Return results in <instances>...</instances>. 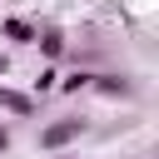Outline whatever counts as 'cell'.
<instances>
[{"instance_id": "1", "label": "cell", "mask_w": 159, "mask_h": 159, "mask_svg": "<svg viewBox=\"0 0 159 159\" xmlns=\"http://www.w3.org/2000/svg\"><path fill=\"white\" fill-rule=\"evenodd\" d=\"M84 129H89V119H80V114H65V119H50V124L40 129V139H35V144H40L45 154H60V149H65V144H75Z\"/></svg>"}, {"instance_id": "2", "label": "cell", "mask_w": 159, "mask_h": 159, "mask_svg": "<svg viewBox=\"0 0 159 159\" xmlns=\"http://www.w3.org/2000/svg\"><path fill=\"white\" fill-rule=\"evenodd\" d=\"M0 109H5V114H15V119H30L40 104H35V94H25V89H15V84H5V80H0Z\"/></svg>"}, {"instance_id": "3", "label": "cell", "mask_w": 159, "mask_h": 159, "mask_svg": "<svg viewBox=\"0 0 159 159\" xmlns=\"http://www.w3.org/2000/svg\"><path fill=\"white\" fill-rule=\"evenodd\" d=\"M89 89H99L104 99H134V80L124 75H89Z\"/></svg>"}, {"instance_id": "4", "label": "cell", "mask_w": 159, "mask_h": 159, "mask_svg": "<svg viewBox=\"0 0 159 159\" xmlns=\"http://www.w3.org/2000/svg\"><path fill=\"white\" fill-rule=\"evenodd\" d=\"M35 30L40 25H30L25 15H5L0 20V40H10V45H35Z\"/></svg>"}, {"instance_id": "5", "label": "cell", "mask_w": 159, "mask_h": 159, "mask_svg": "<svg viewBox=\"0 0 159 159\" xmlns=\"http://www.w3.org/2000/svg\"><path fill=\"white\" fill-rule=\"evenodd\" d=\"M35 45H40V55H45V60H60L70 40H65V30H60V25H45V30H35Z\"/></svg>"}, {"instance_id": "6", "label": "cell", "mask_w": 159, "mask_h": 159, "mask_svg": "<svg viewBox=\"0 0 159 159\" xmlns=\"http://www.w3.org/2000/svg\"><path fill=\"white\" fill-rule=\"evenodd\" d=\"M55 89H60V94H80V89H89V70H70Z\"/></svg>"}, {"instance_id": "7", "label": "cell", "mask_w": 159, "mask_h": 159, "mask_svg": "<svg viewBox=\"0 0 159 159\" xmlns=\"http://www.w3.org/2000/svg\"><path fill=\"white\" fill-rule=\"evenodd\" d=\"M55 84H60V70H55V60L35 75V94H55Z\"/></svg>"}, {"instance_id": "8", "label": "cell", "mask_w": 159, "mask_h": 159, "mask_svg": "<svg viewBox=\"0 0 159 159\" xmlns=\"http://www.w3.org/2000/svg\"><path fill=\"white\" fill-rule=\"evenodd\" d=\"M5 149H10V124L0 119V154H5Z\"/></svg>"}, {"instance_id": "9", "label": "cell", "mask_w": 159, "mask_h": 159, "mask_svg": "<svg viewBox=\"0 0 159 159\" xmlns=\"http://www.w3.org/2000/svg\"><path fill=\"white\" fill-rule=\"evenodd\" d=\"M5 75H10V55L0 50V80H5Z\"/></svg>"}, {"instance_id": "10", "label": "cell", "mask_w": 159, "mask_h": 159, "mask_svg": "<svg viewBox=\"0 0 159 159\" xmlns=\"http://www.w3.org/2000/svg\"><path fill=\"white\" fill-rule=\"evenodd\" d=\"M55 159H80V154H65V149H60V154H55Z\"/></svg>"}]
</instances>
